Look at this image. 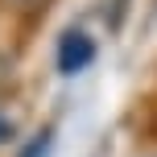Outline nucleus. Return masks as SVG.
<instances>
[{
	"mask_svg": "<svg viewBox=\"0 0 157 157\" xmlns=\"http://www.w3.org/2000/svg\"><path fill=\"white\" fill-rule=\"evenodd\" d=\"M8 4H13V8H33V4H41V8H46V0H8Z\"/></svg>",
	"mask_w": 157,
	"mask_h": 157,
	"instance_id": "5",
	"label": "nucleus"
},
{
	"mask_svg": "<svg viewBox=\"0 0 157 157\" xmlns=\"http://www.w3.org/2000/svg\"><path fill=\"white\" fill-rule=\"evenodd\" d=\"M50 145H54V132H50V128H41V132L33 136V141L25 145L17 157H50Z\"/></svg>",
	"mask_w": 157,
	"mask_h": 157,
	"instance_id": "2",
	"label": "nucleus"
},
{
	"mask_svg": "<svg viewBox=\"0 0 157 157\" xmlns=\"http://www.w3.org/2000/svg\"><path fill=\"white\" fill-rule=\"evenodd\" d=\"M13 132H17L13 116H4V112H0V145H8V141H13Z\"/></svg>",
	"mask_w": 157,
	"mask_h": 157,
	"instance_id": "4",
	"label": "nucleus"
},
{
	"mask_svg": "<svg viewBox=\"0 0 157 157\" xmlns=\"http://www.w3.org/2000/svg\"><path fill=\"white\" fill-rule=\"evenodd\" d=\"M153 8H157V0H153Z\"/></svg>",
	"mask_w": 157,
	"mask_h": 157,
	"instance_id": "6",
	"label": "nucleus"
},
{
	"mask_svg": "<svg viewBox=\"0 0 157 157\" xmlns=\"http://www.w3.org/2000/svg\"><path fill=\"white\" fill-rule=\"evenodd\" d=\"M91 62H95V41L83 29H66L62 41H58V71L62 75H78Z\"/></svg>",
	"mask_w": 157,
	"mask_h": 157,
	"instance_id": "1",
	"label": "nucleus"
},
{
	"mask_svg": "<svg viewBox=\"0 0 157 157\" xmlns=\"http://www.w3.org/2000/svg\"><path fill=\"white\" fill-rule=\"evenodd\" d=\"M124 13H128V0H112V29L124 25Z\"/></svg>",
	"mask_w": 157,
	"mask_h": 157,
	"instance_id": "3",
	"label": "nucleus"
}]
</instances>
